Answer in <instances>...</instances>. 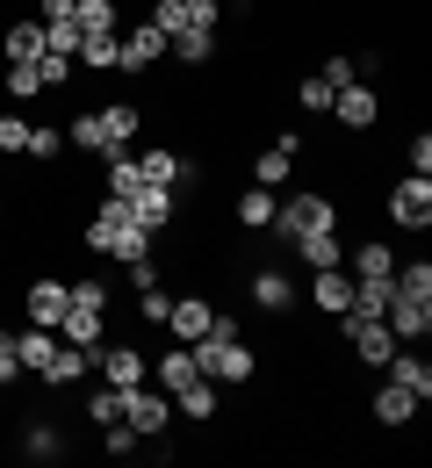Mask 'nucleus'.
<instances>
[{
	"label": "nucleus",
	"instance_id": "6ab92c4d",
	"mask_svg": "<svg viewBox=\"0 0 432 468\" xmlns=\"http://www.w3.org/2000/svg\"><path fill=\"white\" fill-rule=\"evenodd\" d=\"M289 252L303 260L310 274H317V267H346V238H339V231H296V238H289Z\"/></svg>",
	"mask_w": 432,
	"mask_h": 468
},
{
	"label": "nucleus",
	"instance_id": "c9c22d12",
	"mask_svg": "<svg viewBox=\"0 0 432 468\" xmlns=\"http://www.w3.org/2000/svg\"><path fill=\"white\" fill-rule=\"evenodd\" d=\"M382 303H389V282H374V274H353V317H382Z\"/></svg>",
	"mask_w": 432,
	"mask_h": 468
},
{
	"label": "nucleus",
	"instance_id": "e433bc0d",
	"mask_svg": "<svg viewBox=\"0 0 432 468\" xmlns=\"http://www.w3.org/2000/svg\"><path fill=\"white\" fill-rule=\"evenodd\" d=\"M137 447H144V440L130 432L123 418H109V425H101V454H109V462H137Z\"/></svg>",
	"mask_w": 432,
	"mask_h": 468
},
{
	"label": "nucleus",
	"instance_id": "423d86ee",
	"mask_svg": "<svg viewBox=\"0 0 432 468\" xmlns=\"http://www.w3.org/2000/svg\"><path fill=\"white\" fill-rule=\"evenodd\" d=\"M246 295H252V310H267V317H289V310H296V274H289L281 260H267V267H252Z\"/></svg>",
	"mask_w": 432,
	"mask_h": 468
},
{
	"label": "nucleus",
	"instance_id": "dca6fc26",
	"mask_svg": "<svg viewBox=\"0 0 432 468\" xmlns=\"http://www.w3.org/2000/svg\"><path fill=\"white\" fill-rule=\"evenodd\" d=\"M0 58L7 65H37L44 58V22H37V15H15V22L0 29Z\"/></svg>",
	"mask_w": 432,
	"mask_h": 468
},
{
	"label": "nucleus",
	"instance_id": "f03ea898",
	"mask_svg": "<svg viewBox=\"0 0 432 468\" xmlns=\"http://www.w3.org/2000/svg\"><path fill=\"white\" fill-rule=\"evenodd\" d=\"M123 425L137 432V440H166V432H174V397H166L159 382L123 389Z\"/></svg>",
	"mask_w": 432,
	"mask_h": 468
},
{
	"label": "nucleus",
	"instance_id": "9b49d317",
	"mask_svg": "<svg viewBox=\"0 0 432 468\" xmlns=\"http://www.w3.org/2000/svg\"><path fill=\"white\" fill-rule=\"evenodd\" d=\"M209 324H216V303H209V295H195V289L174 295V310H166V332H174L181 346H195V339H202Z\"/></svg>",
	"mask_w": 432,
	"mask_h": 468
},
{
	"label": "nucleus",
	"instance_id": "ddd939ff",
	"mask_svg": "<svg viewBox=\"0 0 432 468\" xmlns=\"http://www.w3.org/2000/svg\"><path fill=\"white\" fill-rule=\"evenodd\" d=\"M216 410H224V382H209V375H195V382L174 389V418H187V425H209Z\"/></svg>",
	"mask_w": 432,
	"mask_h": 468
},
{
	"label": "nucleus",
	"instance_id": "79ce46f5",
	"mask_svg": "<svg viewBox=\"0 0 432 468\" xmlns=\"http://www.w3.org/2000/svg\"><path fill=\"white\" fill-rule=\"evenodd\" d=\"M72 72H79V65H72V58H58V51H44V58H37V80H44V94L72 87Z\"/></svg>",
	"mask_w": 432,
	"mask_h": 468
},
{
	"label": "nucleus",
	"instance_id": "de8ad7c7",
	"mask_svg": "<svg viewBox=\"0 0 432 468\" xmlns=\"http://www.w3.org/2000/svg\"><path fill=\"white\" fill-rule=\"evenodd\" d=\"M317 72H324V80H332V87H346V80H353V58H346V51H332V58L317 65Z\"/></svg>",
	"mask_w": 432,
	"mask_h": 468
},
{
	"label": "nucleus",
	"instance_id": "a18cd8bd",
	"mask_svg": "<svg viewBox=\"0 0 432 468\" xmlns=\"http://www.w3.org/2000/svg\"><path fill=\"white\" fill-rule=\"evenodd\" d=\"M0 382H7V389L22 382V353H15V332H0Z\"/></svg>",
	"mask_w": 432,
	"mask_h": 468
},
{
	"label": "nucleus",
	"instance_id": "cd10ccee",
	"mask_svg": "<svg viewBox=\"0 0 432 468\" xmlns=\"http://www.w3.org/2000/svg\"><path fill=\"white\" fill-rule=\"evenodd\" d=\"M15 353H22V375H44V360L58 353V332H44V324H22V332H15Z\"/></svg>",
	"mask_w": 432,
	"mask_h": 468
},
{
	"label": "nucleus",
	"instance_id": "f3484780",
	"mask_svg": "<svg viewBox=\"0 0 432 468\" xmlns=\"http://www.w3.org/2000/svg\"><path fill=\"white\" fill-rule=\"evenodd\" d=\"M58 339L65 346H101L109 339V310H87V303H65V317H58Z\"/></svg>",
	"mask_w": 432,
	"mask_h": 468
},
{
	"label": "nucleus",
	"instance_id": "72a5a7b5",
	"mask_svg": "<svg viewBox=\"0 0 432 468\" xmlns=\"http://www.w3.org/2000/svg\"><path fill=\"white\" fill-rule=\"evenodd\" d=\"M65 289H72V303H87V310H109V303H116V282H109V274H72Z\"/></svg>",
	"mask_w": 432,
	"mask_h": 468
},
{
	"label": "nucleus",
	"instance_id": "412c9836",
	"mask_svg": "<svg viewBox=\"0 0 432 468\" xmlns=\"http://www.w3.org/2000/svg\"><path fill=\"white\" fill-rule=\"evenodd\" d=\"M166 58L187 65V72L216 65V29H181V37H166Z\"/></svg>",
	"mask_w": 432,
	"mask_h": 468
},
{
	"label": "nucleus",
	"instance_id": "c03bdc74",
	"mask_svg": "<svg viewBox=\"0 0 432 468\" xmlns=\"http://www.w3.org/2000/svg\"><path fill=\"white\" fill-rule=\"evenodd\" d=\"M404 166H411V174H432V137H426V130H411V144H404Z\"/></svg>",
	"mask_w": 432,
	"mask_h": 468
},
{
	"label": "nucleus",
	"instance_id": "4468645a",
	"mask_svg": "<svg viewBox=\"0 0 432 468\" xmlns=\"http://www.w3.org/2000/svg\"><path fill=\"white\" fill-rule=\"evenodd\" d=\"M382 375H389V382H404L418 404H432V360H426L418 346H396L389 360H382Z\"/></svg>",
	"mask_w": 432,
	"mask_h": 468
},
{
	"label": "nucleus",
	"instance_id": "2eb2a0df",
	"mask_svg": "<svg viewBox=\"0 0 432 468\" xmlns=\"http://www.w3.org/2000/svg\"><path fill=\"white\" fill-rule=\"evenodd\" d=\"M87 375H94V353H87V346H65V339H58V353L44 360V375H37V382H44V389H79Z\"/></svg>",
	"mask_w": 432,
	"mask_h": 468
},
{
	"label": "nucleus",
	"instance_id": "2f4dec72",
	"mask_svg": "<svg viewBox=\"0 0 432 468\" xmlns=\"http://www.w3.org/2000/svg\"><path fill=\"white\" fill-rule=\"evenodd\" d=\"M332 94H339V87H332L324 72H303V80H296V109H303V116H332Z\"/></svg>",
	"mask_w": 432,
	"mask_h": 468
},
{
	"label": "nucleus",
	"instance_id": "4be33fe9",
	"mask_svg": "<svg viewBox=\"0 0 432 468\" xmlns=\"http://www.w3.org/2000/svg\"><path fill=\"white\" fill-rule=\"evenodd\" d=\"M346 274H374V282H389V274H396V245H389V238L346 245Z\"/></svg>",
	"mask_w": 432,
	"mask_h": 468
},
{
	"label": "nucleus",
	"instance_id": "a211bd4d",
	"mask_svg": "<svg viewBox=\"0 0 432 468\" xmlns=\"http://www.w3.org/2000/svg\"><path fill=\"white\" fill-rule=\"evenodd\" d=\"M346 303H353V274H346V267H317V274H310V310H317V317H339Z\"/></svg>",
	"mask_w": 432,
	"mask_h": 468
},
{
	"label": "nucleus",
	"instance_id": "37998d69",
	"mask_svg": "<svg viewBox=\"0 0 432 468\" xmlns=\"http://www.w3.org/2000/svg\"><path fill=\"white\" fill-rule=\"evenodd\" d=\"M187 7V29H224V0H181Z\"/></svg>",
	"mask_w": 432,
	"mask_h": 468
},
{
	"label": "nucleus",
	"instance_id": "6e6552de",
	"mask_svg": "<svg viewBox=\"0 0 432 468\" xmlns=\"http://www.w3.org/2000/svg\"><path fill=\"white\" fill-rule=\"evenodd\" d=\"M94 375H101L109 389H137V382H152V360L137 346H109V339H101V346H94Z\"/></svg>",
	"mask_w": 432,
	"mask_h": 468
},
{
	"label": "nucleus",
	"instance_id": "aec40b11",
	"mask_svg": "<svg viewBox=\"0 0 432 468\" xmlns=\"http://www.w3.org/2000/svg\"><path fill=\"white\" fill-rule=\"evenodd\" d=\"M368 410H374V425H411V418H418V397H411L404 382H389V375H382V382H374V397H368Z\"/></svg>",
	"mask_w": 432,
	"mask_h": 468
},
{
	"label": "nucleus",
	"instance_id": "b1692460",
	"mask_svg": "<svg viewBox=\"0 0 432 468\" xmlns=\"http://www.w3.org/2000/svg\"><path fill=\"white\" fill-rule=\"evenodd\" d=\"M274 187H238V202H231V217H238V231H267L274 224Z\"/></svg>",
	"mask_w": 432,
	"mask_h": 468
},
{
	"label": "nucleus",
	"instance_id": "8fccbe9b",
	"mask_svg": "<svg viewBox=\"0 0 432 468\" xmlns=\"http://www.w3.org/2000/svg\"><path fill=\"white\" fill-rule=\"evenodd\" d=\"M0 397H7V382H0Z\"/></svg>",
	"mask_w": 432,
	"mask_h": 468
},
{
	"label": "nucleus",
	"instance_id": "393cba45",
	"mask_svg": "<svg viewBox=\"0 0 432 468\" xmlns=\"http://www.w3.org/2000/svg\"><path fill=\"white\" fill-rule=\"evenodd\" d=\"M195 375H202V367H195V353H187L181 339H174V346H166V353H159V360H152V382H159L166 397H174L181 382H195Z\"/></svg>",
	"mask_w": 432,
	"mask_h": 468
},
{
	"label": "nucleus",
	"instance_id": "f8f14e48",
	"mask_svg": "<svg viewBox=\"0 0 432 468\" xmlns=\"http://www.w3.org/2000/svg\"><path fill=\"white\" fill-rule=\"evenodd\" d=\"M159 58H166V29H152L144 15L123 22V72H152Z\"/></svg>",
	"mask_w": 432,
	"mask_h": 468
},
{
	"label": "nucleus",
	"instance_id": "c756f323",
	"mask_svg": "<svg viewBox=\"0 0 432 468\" xmlns=\"http://www.w3.org/2000/svg\"><path fill=\"white\" fill-rule=\"evenodd\" d=\"M22 159L58 166V159H65V122H29V152H22Z\"/></svg>",
	"mask_w": 432,
	"mask_h": 468
},
{
	"label": "nucleus",
	"instance_id": "1a4fd4ad",
	"mask_svg": "<svg viewBox=\"0 0 432 468\" xmlns=\"http://www.w3.org/2000/svg\"><path fill=\"white\" fill-rule=\"evenodd\" d=\"M65 303H72V289H65L58 274H44V282H29V289H22V324H44V332H58Z\"/></svg>",
	"mask_w": 432,
	"mask_h": 468
},
{
	"label": "nucleus",
	"instance_id": "f257e3e1",
	"mask_svg": "<svg viewBox=\"0 0 432 468\" xmlns=\"http://www.w3.org/2000/svg\"><path fill=\"white\" fill-rule=\"evenodd\" d=\"M267 231H274L281 252H289V238H296V231H339V195H324V187H281Z\"/></svg>",
	"mask_w": 432,
	"mask_h": 468
},
{
	"label": "nucleus",
	"instance_id": "20e7f679",
	"mask_svg": "<svg viewBox=\"0 0 432 468\" xmlns=\"http://www.w3.org/2000/svg\"><path fill=\"white\" fill-rule=\"evenodd\" d=\"M389 224L396 231H432V174H404L396 187H389Z\"/></svg>",
	"mask_w": 432,
	"mask_h": 468
},
{
	"label": "nucleus",
	"instance_id": "7ed1b4c3",
	"mask_svg": "<svg viewBox=\"0 0 432 468\" xmlns=\"http://www.w3.org/2000/svg\"><path fill=\"white\" fill-rule=\"evenodd\" d=\"M382 324L396 332V346H418V339H432V295H411V289H396V282H389Z\"/></svg>",
	"mask_w": 432,
	"mask_h": 468
},
{
	"label": "nucleus",
	"instance_id": "5701e85b",
	"mask_svg": "<svg viewBox=\"0 0 432 468\" xmlns=\"http://www.w3.org/2000/svg\"><path fill=\"white\" fill-rule=\"evenodd\" d=\"M94 116H101V130H109V152H123L130 137L144 130V109H137V101H101Z\"/></svg>",
	"mask_w": 432,
	"mask_h": 468
},
{
	"label": "nucleus",
	"instance_id": "bb28decb",
	"mask_svg": "<svg viewBox=\"0 0 432 468\" xmlns=\"http://www.w3.org/2000/svg\"><path fill=\"white\" fill-rule=\"evenodd\" d=\"M79 65H87V72H123V29H109V37H79Z\"/></svg>",
	"mask_w": 432,
	"mask_h": 468
},
{
	"label": "nucleus",
	"instance_id": "ea45409f",
	"mask_svg": "<svg viewBox=\"0 0 432 468\" xmlns=\"http://www.w3.org/2000/svg\"><path fill=\"white\" fill-rule=\"evenodd\" d=\"M44 51H58V58L79 65V22L65 15V22H44Z\"/></svg>",
	"mask_w": 432,
	"mask_h": 468
},
{
	"label": "nucleus",
	"instance_id": "4c0bfd02",
	"mask_svg": "<svg viewBox=\"0 0 432 468\" xmlns=\"http://www.w3.org/2000/svg\"><path fill=\"white\" fill-rule=\"evenodd\" d=\"M0 87H7V101H15V109L44 94V80H37V65H7V72H0Z\"/></svg>",
	"mask_w": 432,
	"mask_h": 468
},
{
	"label": "nucleus",
	"instance_id": "9d476101",
	"mask_svg": "<svg viewBox=\"0 0 432 468\" xmlns=\"http://www.w3.org/2000/svg\"><path fill=\"white\" fill-rule=\"evenodd\" d=\"M332 122H339V130H374V122H382V101H374L368 80H346V87L332 94Z\"/></svg>",
	"mask_w": 432,
	"mask_h": 468
},
{
	"label": "nucleus",
	"instance_id": "39448f33",
	"mask_svg": "<svg viewBox=\"0 0 432 468\" xmlns=\"http://www.w3.org/2000/svg\"><path fill=\"white\" fill-rule=\"evenodd\" d=\"M296 159H303V130H281V137L252 159V187H274V195L296 187Z\"/></svg>",
	"mask_w": 432,
	"mask_h": 468
},
{
	"label": "nucleus",
	"instance_id": "49530a36",
	"mask_svg": "<svg viewBox=\"0 0 432 468\" xmlns=\"http://www.w3.org/2000/svg\"><path fill=\"white\" fill-rule=\"evenodd\" d=\"M152 282H159V260H152V252H144V260H130V295L152 289Z\"/></svg>",
	"mask_w": 432,
	"mask_h": 468
},
{
	"label": "nucleus",
	"instance_id": "a878e982",
	"mask_svg": "<svg viewBox=\"0 0 432 468\" xmlns=\"http://www.w3.org/2000/svg\"><path fill=\"white\" fill-rule=\"evenodd\" d=\"M72 22H79V37H109V29H123V0H72Z\"/></svg>",
	"mask_w": 432,
	"mask_h": 468
},
{
	"label": "nucleus",
	"instance_id": "58836bf2",
	"mask_svg": "<svg viewBox=\"0 0 432 468\" xmlns=\"http://www.w3.org/2000/svg\"><path fill=\"white\" fill-rule=\"evenodd\" d=\"M22 152H29V116L7 109V116H0V159H22Z\"/></svg>",
	"mask_w": 432,
	"mask_h": 468
},
{
	"label": "nucleus",
	"instance_id": "7c9ffc66",
	"mask_svg": "<svg viewBox=\"0 0 432 468\" xmlns=\"http://www.w3.org/2000/svg\"><path fill=\"white\" fill-rule=\"evenodd\" d=\"M22 462H65V432L58 425H29L22 432Z\"/></svg>",
	"mask_w": 432,
	"mask_h": 468
},
{
	"label": "nucleus",
	"instance_id": "a19ab883",
	"mask_svg": "<svg viewBox=\"0 0 432 468\" xmlns=\"http://www.w3.org/2000/svg\"><path fill=\"white\" fill-rule=\"evenodd\" d=\"M166 310H174V289H166V282L137 289V317H144V324H166Z\"/></svg>",
	"mask_w": 432,
	"mask_h": 468
},
{
	"label": "nucleus",
	"instance_id": "473e14b6",
	"mask_svg": "<svg viewBox=\"0 0 432 468\" xmlns=\"http://www.w3.org/2000/svg\"><path fill=\"white\" fill-rule=\"evenodd\" d=\"M101 180H109V195H130L137 187V152H101Z\"/></svg>",
	"mask_w": 432,
	"mask_h": 468
},
{
	"label": "nucleus",
	"instance_id": "09e8293b",
	"mask_svg": "<svg viewBox=\"0 0 432 468\" xmlns=\"http://www.w3.org/2000/svg\"><path fill=\"white\" fill-rule=\"evenodd\" d=\"M72 15V0H37V22H65Z\"/></svg>",
	"mask_w": 432,
	"mask_h": 468
},
{
	"label": "nucleus",
	"instance_id": "c85d7f7f",
	"mask_svg": "<svg viewBox=\"0 0 432 468\" xmlns=\"http://www.w3.org/2000/svg\"><path fill=\"white\" fill-rule=\"evenodd\" d=\"M65 144H72V152H94V159H101V152H109V130H101V116H94V109L65 116Z\"/></svg>",
	"mask_w": 432,
	"mask_h": 468
},
{
	"label": "nucleus",
	"instance_id": "f704fd0d",
	"mask_svg": "<svg viewBox=\"0 0 432 468\" xmlns=\"http://www.w3.org/2000/svg\"><path fill=\"white\" fill-rule=\"evenodd\" d=\"M79 418H87V425L123 418V389H109V382H101V389H87V397H79Z\"/></svg>",
	"mask_w": 432,
	"mask_h": 468
},
{
	"label": "nucleus",
	"instance_id": "0eeeda50",
	"mask_svg": "<svg viewBox=\"0 0 432 468\" xmlns=\"http://www.w3.org/2000/svg\"><path fill=\"white\" fill-rule=\"evenodd\" d=\"M123 202H130V217H137V224H144L152 238L181 224V195H174V187H152V180H137V187H130Z\"/></svg>",
	"mask_w": 432,
	"mask_h": 468
}]
</instances>
